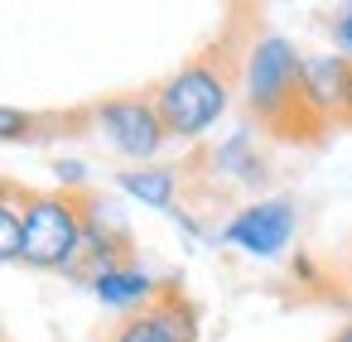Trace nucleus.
Here are the masks:
<instances>
[{
	"label": "nucleus",
	"mask_w": 352,
	"mask_h": 342,
	"mask_svg": "<svg viewBox=\"0 0 352 342\" xmlns=\"http://www.w3.org/2000/svg\"><path fill=\"white\" fill-rule=\"evenodd\" d=\"M241 82H246V106L251 116L289 145H318L328 135V126L309 111L304 102V58L294 54L289 39L280 34H261L246 49L241 63Z\"/></svg>",
	"instance_id": "nucleus-1"
},
{
	"label": "nucleus",
	"mask_w": 352,
	"mask_h": 342,
	"mask_svg": "<svg viewBox=\"0 0 352 342\" xmlns=\"http://www.w3.org/2000/svg\"><path fill=\"white\" fill-rule=\"evenodd\" d=\"M236 73H241L236 49L232 44H212V49L193 54L184 68H174L164 82H155L150 97H155V111H160L169 140H198V135H208L222 121L227 102H232Z\"/></svg>",
	"instance_id": "nucleus-2"
},
{
	"label": "nucleus",
	"mask_w": 352,
	"mask_h": 342,
	"mask_svg": "<svg viewBox=\"0 0 352 342\" xmlns=\"http://www.w3.org/2000/svg\"><path fill=\"white\" fill-rule=\"evenodd\" d=\"M20 227V265L73 275L87 236V188H25Z\"/></svg>",
	"instance_id": "nucleus-3"
},
{
	"label": "nucleus",
	"mask_w": 352,
	"mask_h": 342,
	"mask_svg": "<svg viewBox=\"0 0 352 342\" xmlns=\"http://www.w3.org/2000/svg\"><path fill=\"white\" fill-rule=\"evenodd\" d=\"M87 121L92 130L126 159H155L160 145L169 140L160 111H155V97L150 92H121V97H107V102H92L87 106Z\"/></svg>",
	"instance_id": "nucleus-4"
},
{
	"label": "nucleus",
	"mask_w": 352,
	"mask_h": 342,
	"mask_svg": "<svg viewBox=\"0 0 352 342\" xmlns=\"http://www.w3.org/2000/svg\"><path fill=\"white\" fill-rule=\"evenodd\" d=\"M107 342H198V304L169 280L145 308L126 313Z\"/></svg>",
	"instance_id": "nucleus-5"
},
{
	"label": "nucleus",
	"mask_w": 352,
	"mask_h": 342,
	"mask_svg": "<svg viewBox=\"0 0 352 342\" xmlns=\"http://www.w3.org/2000/svg\"><path fill=\"white\" fill-rule=\"evenodd\" d=\"M294 227H299V217H294V203H289V198H256V203H246V207L222 227V236H227L232 246H241L246 255L270 260V255H280V251L294 241Z\"/></svg>",
	"instance_id": "nucleus-6"
},
{
	"label": "nucleus",
	"mask_w": 352,
	"mask_h": 342,
	"mask_svg": "<svg viewBox=\"0 0 352 342\" xmlns=\"http://www.w3.org/2000/svg\"><path fill=\"white\" fill-rule=\"evenodd\" d=\"M135 260V251H131V231H126V222L111 212V203L107 198H97L92 188H87V236H82V260H78V280H92L97 270H107V265H131Z\"/></svg>",
	"instance_id": "nucleus-7"
},
{
	"label": "nucleus",
	"mask_w": 352,
	"mask_h": 342,
	"mask_svg": "<svg viewBox=\"0 0 352 342\" xmlns=\"http://www.w3.org/2000/svg\"><path fill=\"white\" fill-rule=\"evenodd\" d=\"M347 73H352V58H342V54L304 58V102H309V111H314L328 130H333V126H342Z\"/></svg>",
	"instance_id": "nucleus-8"
},
{
	"label": "nucleus",
	"mask_w": 352,
	"mask_h": 342,
	"mask_svg": "<svg viewBox=\"0 0 352 342\" xmlns=\"http://www.w3.org/2000/svg\"><path fill=\"white\" fill-rule=\"evenodd\" d=\"M87 284H92V294H97L107 308H121V313H135V308H145V304L160 294V280H150L135 260H131V265H107V270H97Z\"/></svg>",
	"instance_id": "nucleus-9"
},
{
	"label": "nucleus",
	"mask_w": 352,
	"mask_h": 342,
	"mask_svg": "<svg viewBox=\"0 0 352 342\" xmlns=\"http://www.w3.org/2000/svg\"><path fill=\"white\" fill-rule=\"evenodd\" d=\"M63 126H87V111H20V106H0V145H39L49 135H68Z\"/></svg>",
	"instance_id": "nucleus-10"
},
{
	"label": "nucleus",
	"mask_w": 352,
	"mask_h": 342,
	"mask_svg": "<svg viewBox=\"0 0 352 342\" xmlns=\"http://www.w3.org/2000/svg\"><path fill=\"white\" fill-rule=\"evenodd\" d=\"M116 188H121V193H131V198H135V203H145V207L174 212V193H179V164L121 169V174H116Z\"/></svg>",
	"instance_id": "nucleus-11"
},
{
	"label": "nucleus",
	"mask_w": 352,
	"mask_h": 342,
	"mask_svg": "<svg viewBox=\"0 0 352 342\" xmlns=\"http://www.w3.org/2000/svg\"><path fill=\"white\" fill-rule=\"evenodd\" d=\"M20 198H25V188L15 179H0V265L20 260V236H25V227H20Z\"/></svg>",
	"instance_id": "nucleus-12"
},
{
	"label": "nucleus",
	"mask_w": 352,
	"mask_h": 342,
	"mask_svg": "<svg viewBox=\"0 0 352 342\" xmlns=\"http://www.w3.org/2000/svg\"><path fill=\"white\" fill-rule=\"evenodd\" d=\"M333 34H338V44H342V58H352V0H347V10L338 15Z\"/></svg>",
	"instance_id": "nucleus-13"
},
{
	"label": "nucleus",
	"mask_w": 352,
	"mask_h": 342,
	"mask_svg": "<svg viewBox=\"0 0 352 342\" xmlns=\"http://www.w3.org/2000/svg\"><path fill=\"white\" fill-rule=\"evenodd\" d=\"M342 126H352V73H347V102H342Z\"/></svg>",
	"instance_id": "nucleus-14"
},
{
	"label": "nucleus",
	"mask_w": 352,
	"mask_h": 342,
	"mask_svg": "<svg viewBox=\"0 0 352 342\" xmlns=\"http://www.w3.org/2000/svg\"><path fill=\"white\" fill-rule=\"evenodd\" d=\"M328 342H352V323H342V328H338V332H333Z\"/></svg>",
	"instance_id": "nucleus-15"
},
{
	"label": "nucleus",
	"mask_w": 352,
	"mask_h": 342,
	"mask_svg": "<svg viewBox=\"0 0 352 342\" xmlns=\"http://www.w3.org/2000/svg\"><path fill=\"white\" fill-rule=\"evenodd\" d=\"M347 265H352V255H347Z\"/></svg>",
	"instance_id": "nucleus-16"
}]
</instances>
